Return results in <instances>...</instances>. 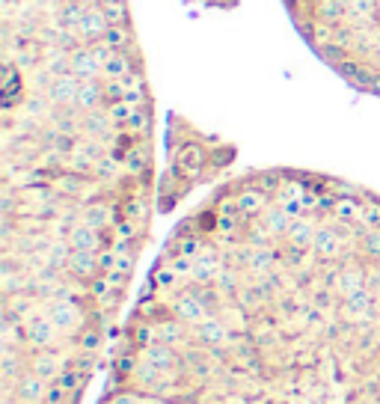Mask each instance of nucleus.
<instances>
[{"label":"nucleus","instance_id":"2","mask_svg":"<svg viewBox=\"0 0 380 404\" xmlns=\"http://www.w3.org/2000/svg\"><path fill=\"white\" fill-rule=\"evenodd\" d=\"M98 404H380V194L298 167L214 187L154 256Z\"/></svg>","mask_w":380,"mask_h":404},{"label":"nucleus","instance_id":"1","mask_svg":"<svg viewBox=\"0 0 380 404\" xmlns=\"http://www.w3.org/2000/svg\"><path fill=\"white\" fill-rule=\"evenodd\" d=\"M0 404H80L154 211L128 0H0Z\"/></svg>","mask_w":380,"mask_h":404},{"label":"nucleus","instance_id":"3","mask_svg":"<svg viewBox=\"0 0 380 404\" xmlns=\"http://www.w3.org/2000/svg\"><path fill=\"white\" fill-rule=\"evenodd\" d=\"M303 45L360 93L380 98V0H279Z\"/></svg>","mask_w":380,"mask_h":404}]
</instances>
